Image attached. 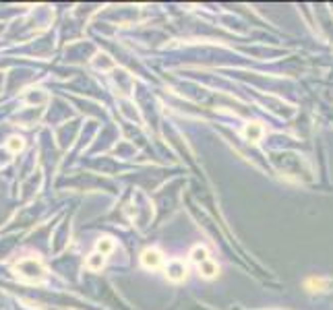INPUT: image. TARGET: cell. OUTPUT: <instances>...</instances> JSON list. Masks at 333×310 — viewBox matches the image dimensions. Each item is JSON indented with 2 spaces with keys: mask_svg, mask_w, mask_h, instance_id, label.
Instances as JSON below:
<instances>
[{
  "mask_svg": "<svg viewBox=\"0 0 333 310\" xmlns=\"http://www.w3.org/2000/svg\"><path fill=\"white\" fill-rule=\"evenodd\" d=\"M95 67H97V69H101V67H103V69H112L114 62L110 60L106 54H97V56H95Z\"/></svg>",
  "mask_w": 333,
  "mask_h": 310,
  "instance_id": "cell-11",
  "label": "cell"
},
{
  "mask_svg": "<svg viewBox=\"0 0 333 310\" xmlns=\"http://www.w3.org/2000/svg\"><path fill=\"white\" fill-rule=\"evenodd\" d=\"M163 263V254L157 248H145L141 252V265L145 269H159Z\"/></svg>",
  "mask_w": 333,
  "mask_h": 310,
  "instance_id": "cell-3",
  "label": "cell"
},
{
  "mask_svg": "<svg viewBox=\"0 0 333 310\" xmlns=\"http://www.w3.org/2000/svg\"><path fill=\"white\" fill-rule=\"evenodd\" d=\"M191 261L199 267L201 263H205V261H209V250L205 248V246H201V244H197V246H193V250H191Z\"/></svg>",
  "mask_w": 333,
  "mask_h": 310,
  "instance_id": "cell-7",
  "label": "cell"
},
{
  "mask_svg": "<svg viewBox=\"0 0 333 310\" xmlns=\"http://www.w3.org/2000/svg\"><path fill=\"white\" fill-rule=\"evenodd\" d=\"M15 273H17L21 279L33 281V279H39V277L46 273V269H44V265H41L39 258L29 256V258H23V261H19V263L15 265Z\"/></svg>",
  "mask_w": 333,
  "mask_h": 310,
  "instance_id": "cell-1",
  "label": "cell"
},
{
  "mask_svg": "<svg viewBox=\"0 0 333 310\" xmlns=\"http://www.w3.org/2000/svg\"><path fill=\"white\" fill-rule=\"evenodd\" d=\"M7 147H9V151L19 153V151L25 147V143H23V139H21V137H11V139H9V143H7Z\"/></svg>",
  "mask_w": 333,
  "mask_h": 310,
  "instance_id": "cell-10",
  "label": "cell"
},
{
  "mask_svg": "<svg viewBox=\"0 0 333 310\" xmlns=\"http://www.w3.org/2000/svg\"><path fill=\"white\" fill-rule=\"evenodd\" d=\"M163 273L165 277H168L172 283H180L186 279L189 275V267L184 261H180V258H172V261H168V265L163 267Z\"/></svg>",
  "mask_w": 333,
  "mask_h": 310,
  "instance_id": "cell-2",
  "label": "cell"
},
{
  "mask_svg": "<svg viewBox=\"0 0 333 310\" xmlns=\"http://www.w3.org/2000/svg\"><path fill=\"white\" fill-rule=\"evenodd\" d=\"M85 267H87L89 271H101V269L106 267V256L99 254V252L89 254V256H87V261H85Z\"/></svg>",
  "mask_w": 333,
  "mask_h": 310,
  "instance_id": "cell-6",
  "label": "cell"
},
{
  "mask_svg": "<svg viewBox=\"0 0 333 310\" xmlns=\"http://www.w3.org/2000/svg\"><path fill=\"white\" fill-rule=\"evenodd\" d=\"M327 283H329V281H325V279H315V277H313V279H306L304 285H306L308 292H325Z\"/></svg>",
  "mask_w": 333,
  "mask_h": 310,
  "instance_id": "cell-9",
  "label": "cell"
},
{
  "mask_svg": "<svg viewBox=\"0 0 333 310\" xmlns=\"http://www.w3.org/2000/svg\"><path fill=\"white\" fill-rule=\"evenodd\" d=\"M114 248H116L114 238H110V236L99 238V240H97V244H95V252H99V254H103V256H108L110 252H114Z\"/></svg>",
  "mask_w": 333,
  "mask_h": 310,
  "instance_id": "cell-8",
  "label": "cell"
},
{
  "mask_svg": "<svg viewBox=\"0 0 333 310\" xmlns=\"http://www.w3.org/2000/svg\"><path fill=\"white\" fill-rule=\"evenodd\" d=\"M199 275L205 277V279H213V277L219 275V265L209 258V261H205V263L199 265Z\"/></svg>",
  "mask_w": 333,
  "mask_h": 310,
  "instance_id": "cell-5",
  "label": "cell"
},
{
  "mask_svg": "<svg viewBox=\"0 0 333 310\" xmlns=\"http://www.w3.org/2000/svg\"><path fill=\"white\" fill-rule=\"evenodd\" d=\"M263 124L261 122H246L244 124V130H242V135H244V139L246 141H251V143H259L261 139H263Z\"/></svg>",
  "mask_w": 333,
  "mask_h": 310,
  "instance_id": "cell-4",
  "label": "cell"
}]
</instances>
